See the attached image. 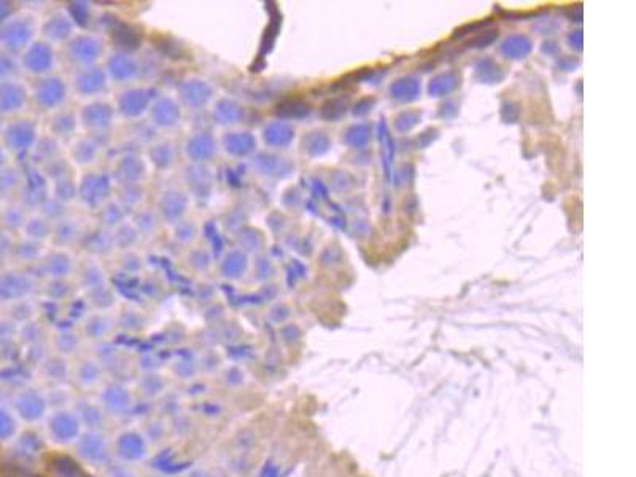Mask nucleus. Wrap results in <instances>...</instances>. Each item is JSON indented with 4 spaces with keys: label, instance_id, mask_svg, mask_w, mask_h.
Returning <instances> with one entry per match:
<instances>
[{
    "label": "nucleus",
    "instance_id": "1",
    "mask_svg": "<svg viewBox=\"0 0 636 477\" xmlns=\"http://www.w3.org/2000/svg\"><path fill=\"white\" fill-rule=\"evenodd\" d=\"M103 50H106V45H103V40L99 35L82 32L75 34L67 42L64 46V56L70 64L77 65L78 69H83V67L94 65L96 61L103 54Z\"/></svg>",
    "mask_w": 636,
    "mask_h": 477
},
{
    "label": "nucleus",
    "instance_id": "2",
    "mask_svg": "<svg viewBox=\"0 0 636 477\" xmlns=\"http://www.w3.org/2000/svg\"><path fill=\"white\" fill-rule=\"evenodd\" d=\"M108 83L107 73L101 67H83L73 73L70 91L87 101L101 99L102 94H106L108 89Z\"/></svg>",
    "mask_w": 636,
    "mask_h": 477
},
{
    "label": "nucleus",
    "instance_id": "3",
    "mask_svg": "<svg viewBox=\"0 0 636 477\" xmlns=\"http://www.w3.org/2000/svg\"><path fill=\"white\" fill-rule=\"evenodd\" d=\"M78 125L87 129L91 136L110 129L115 118V107L103 99H93L83 103L77 113Z\"/></svg>",
    "mask_w": 636,
    "mask_h": 477
},
{
    "label": "nucleus",
    "instance_id": "4",
    "mask_svg": "<svg viewBox=\"0 0 636 477\" xmlns=\"http://www.w3.org/2000/svg\"><path fill=\"white\" fill-rule=\"evenodd\" d=\"M112 194V183L110 177L101 172H88L77 183V198H80L83 205L91 209H99L110 201Z\"/></svg>",
    "mask_w": 636,
    "mask_h": 477
},
{
    "label": "nucleus",
    "instance_id": "5",
    "mask_svg": "<svg viewBox=\"0 0 636 477\" xmlns=\"http://www.w3.org/2000/svg\"><path fill=\"white\" fill-rule=\"evenodd\" d=\"M70 87L65 80L59 75H46L35 84L34 99L37 106L44 110L63 108V103L67 101Z\"/></svg>",
    "mask_w": 636,
    "mask_h": 477
},
{
    "label": "nucleus",
    "instance_id": "6",
    "mask_svg": "<svg viewBox=\"0 0 636 477\" xmlns=\"http://www.w3.org/2000/svg\"><path fill=\"white\" fill-rule=\"evenodd\" d=\"M151 91L145 87H131L116 96V112L127 120H136L148 113Z\"/></svg>",
    "mask_w": 636,
    "mask_h": 477
},
{
    "label": "nucleus",
    "instance_id": "7",
    "mask_svg": "<svg viewBox=\"0 0 636 477\" xmlns=\"http://www.w3.org/2000/svg\"><path fill=\"white\" fill-rule=\"evenodd\" d=\"M77 24L72 20L69 11L58 10L48 16V20L42 26V34L45 37V42L50 45L67 44L77 32Z\"/></svg>",
    "mask_w": 636,
    "mask_h": 477
},
{
    "label": "nucleus",
    "instance_id": "8",
    "mask_svg": "<svg viewBox=\"0 0 636 477\" xmlns=\"http://www.w3.org/2000/svg\"><path fill=\"white\" fill-rule=\"evenodd\" d=\"M213 88L203 78H188L179 87V99L191 110L205 107L212 101Z\"/></svg>",
    "mask_w": 636,
    "mask_h": 477
},
{
    "label": "nucleus",
    "instance_id": "9",
    "mask_svg": "<svg viewBox=\"0 0 636 477\" xmlns=\"http://www.w3.org/2000/svg\"><path fill=\"white\" fill-rule=\"evenodd\" d=\"M106 73L108 77V82L129 83L140 73V63L137 58L131 56L126 51L113 53L107 59Z\"/></svg>",
    "mask_w": 636,
    "mask_h": 477
},
{
    "label": "nucleus",
    "instance_id": "10",
    "mask_svg": "<svg viewBox=\"0 0 636 477\" xmlns=\"http://www.w3.org/2000/svg\"><path fill=\"white\" fill-rule=\"evenodd\" d=\"M24 64H26L27 70L35 73V75H46L56 67V51H54L53 45L46 44V42H37V44L30 45Z\"/></svg>",
    "mask_w": 636,
    "mask_h": 477
},
{
    "label": "nucleus",
    "instance_id": "11",
    "mask_svg": "<svg viewBox=\"0 0 636 477\" xmlns=\"http://www.w3.org/2000/svg\"><path fill=\"white\" fill-rule=\"evenodd\" d=\"M158 215L164 222L177 224L188 210V196L180 189H167L161 194L158 204Z\"/></svg>",
    "mask_w": 636,
    "mask_h": 477
},
{
    "label": "nucleus",
    "instance_id": "12",
    "mask_svg": "<svg viewBox=\"0 0 636 477\" xmlns=\"http://www.w3.org/2000/svg\"><path fill=\"white\" fill-rule=\"evenodd\" d=\"M115 179L120 182V185H131V183H140L146 175V163L137 155H125L121 156L115 164Z\"/></svg>",
    "mask_w": 636,
    "mask_h": 477
},
{
    "label": "nucleus",
    "instance_id": "13",
    "mask_svg": "<svg viewBox=\"0 0 636 477\" xmlns=\"http://www.w3.org/2000/svg\"><path fill=\"white\" fill-rule=\"evenodd\" d=\"M150 123L155 125L159 129H169L180 121V106L170 97H161L156 102L151 103L148 110Z\"/></svg>",
    "mask_w": 636,
    "mask_h": 477
},
{
    "label": "nucleus",
    "instance_id": "14",
    "mask_svg": "<svg viewBox=\"0 0 636 477\" xmlns=\"http://www.w3.org/2000/svg\"><path fill=\"white\" fill-rule=\"evenodd\" d=\"M215 153L217 144L209 132H194L185 142V155L194 164L207 163Z\"/></svg>",
    "mask_w": 636,
    "mask_h": 477
},
{
    "label": "nucleus",
    "instance_id": "15",
    "mask_svg": "<svg viewBox=\"0 0 636 477\" xmlns=\"http://www.w3.org/2000/svg\"><path fill=\"white\" fill-rule=\"evenodd\" d=\"M51 236H53L54 246H56L58 248L67 250L70 246H73V243L82 241L84 232H83L82 223H80L77 218L63 217L61 220H58V222H54Z\"/></svg>",
    "mask_w": 636,
    "mask_h": 477
},
{
    "label": "nucleus",
    "instance_id": "16",
    "mask_svg": "<svg viewBox=\"0 0 636 477\" xmlns=\"http://www.w3.org/2000/svg\"><path fill=\"white\" fill-rule=\"evenodd\" d=\"M99 151H101L99 140L91 136V134L84 137H77L73 139L69 148L70 163L75 164L78 167L89 166V164H93L96 161V158L99 156Z\"/></svg>",
    "mask_w": 636,
    "mask_h": 477
},
{
    "label": "nucleus",
    "instance_id": "17",
    "mask_svg": "<svg viewBox=\"0 0 636 477\" xmlns=\"http://www.w3.org/2000/svg\"><path fill=\"white\" fill-rule=\"evenodd\" d=\"M222 146L226 151V155L241 159L253 151L255 139L252 136V132L228 131L222 137Z\"/></svg>",
    "mask_w": 636,
    "mask_h": 477
},
{
    "label": "nucleus",
    "instance_id": "18",
    "mask_svg": "<svg viewBox=\"0 0 636 477\" xmlns=\"http://www.w3.org/2000/svg\"><path fill=\"white\" fill-rule=\"evenodd\" d=\"M34 30H35V26L32 24V21H29L24 18V20L11 23L10 26L4 29L2 40L7 44V46L13 48V50H18V48H23L29 44V40L32 39Z\"/></svg>",
    "mask_w": 636,
    "mask_h": 477
},
{
    "label": "nucleus",
    "instance_id": "19",
    "mask_svg": "<svg viewBox=\"0 0 636 477\" xmlns=\"http://www.w3.org/2000/svg\"><path fill=\"white\" fill-rule=\"evenodd\" d=\"M243 110L241 103H237L232 99H220L213 103L212 116L215 120V123L220 126H236L242 121Z\"/></svg>",
    "mask_w": 636,
    "mask_h": 477
},
{
    "label": "nucleus",
    "instance_id": "20",
    "mask_svg": "<svg viewBox=\"0 0 636 477\" xmlns=\"http://www.w3.org/2000/svg\"><path fill=\"white\" fill-rule=\"evenodd\" d=\"M78 118L77 113H72L69 110L59 108L54 112L51 123H50V136L54 137L56 140H63V139H70L75 134L77 127H78Z\"/></svg>",
    "mask_w": 636,
    "mask_h": 477
},
{
    "label": "nucleus",
    "instance_id": "21",
    "mask_svg": "<svg viewBox=\"0 0 636 477\" xmlns=\"http://www.w3.org/2000/svg\"><path fill=\"white\" fill-rule=\"evenodd\" d=\"M72 256L67 253V250L56 248L53 253L45 256L44 267L48 275H51L53 279H64L72 272L73 262Z\"/></svg>",
    "mask_w": 636,
    "mask_h": 477
},
{
    "label": "nucleus",
    "instance_id": "22",
    "mask_svg": "<svg viewBox=\"0 0 636 477\" xmlns=\"http://www.w3.org/2000/svg\"><path fill=\"white\" fill-rule=\"evenodd\" d=\"M148 163L158 170H167L175 163V148L170 142H158L150 146Z\"/></svg>",
    "mask_w": 636,
    "mask_h": 477
},
{
    "label": "nucleus",
    "instance_id": "23",
    "mask_svg": "<svg viewBox=\"0 0 636 477\" xmlns=\"http://www.w3.org/2000/svg\"><path fill=\"white\" fill-rule=\"evenodd\" d=\"M220 269H222L223 277L226 279L229 280L241 279L247 269V256L242 252V248L229 250V252L223 256L222 267Z\"/></svg>",
    "mask_w": 636,
    "mask_h": 477
},
{
    "label": "nucleus",
    "instance_id": "24",
    "mask_svg": "<svg viewBox=\"0 0 636 477\" xmlns=\"http://www.w3.org/2000/svg\"><path fill=\"white\" fill-rule=\"evenodd\" d=\"M83 243H87L88 252L96 256L107 255L108 252H112V247H115L112 231L106 229V228L94 231V232H89V234H84Z\"/></svg>",
    "mask_w": 636,
    "mask_h": 477
},
{
    "label": "nucleus",
    "instance_id": "25",
    "mask_svg": "<svg viewBox=\"0 0 636 477\" xmlns=\"http://www.w3.org/2000/svg\"><path fill=\"white\" fill-rule=\"evenodd\" d=\"M145 189L142 183H131V185H121L116 193L115 201L126 210H136L142 204Z\"/></svg>",
    "mask_w": 636,
    "mask_h": 477
},
{
    "label": "nucleus",
    "instance_id": "26",
    "mask_svg": "<svg viewBox=\"0 0 636 477\" xmlns=\"http://www.w3.org/2000/svg\"><path fill=\"white\" fill-rule=\"evenodd\" d=\"M77 198V182L72 179L70 174L61 175L53 179V199L58 204L64 205L72 203Z\"/></svg>",
    "mask_w": 636,
    "mask_h": 477
},
{
    "label": "nucleus",
    "instance_id": "27",
    "mask_svg": "<svg viewBox=\"0 0 636 477\" xmlns=\"http://www.w3.org/2000/svg\"><path fill=\"white\" fill-rule=\"evenodd\" d=\"M99 220L102 228L106 229H115L116 226H120L125 222V209L121 207L116 201H107L106 204L99 207Z\"/></svg>",
    "mask_w": 636,
    "mask_h": 477
},
{
    "label": "nucleus",
    "instance_id": "28",
    "mask_svg": "<svg viewBox=\"0 0 636 477\" xmlns=\"http://www.w3.org/2000/svg\"><path fill=\"white\" fill-rule=\"evenodd\" d=\"M34 142H35L34 125L23 121V123L16 125L13 129L10 131V144L13 145L11 148L24 150V148H29V145H32Z\"/></svg>",
    "mask_w": 636,
    "mask_h": 477
},
{
    "label": "nucleus",
    "instance_id": "29",
    "mask_svg": "<svg viewBox=\"0 0 636 477\" xmlns=\"http://www.w3.org/2000/svg\"><path fill=\"white\" fill-rule=\"evenodd\" d=\"M112 236L115 247H118L121 250H129L134 243H136L140 234L132 223L123 222L120 226H116L115 229H112Z\"/></svg>",
    "mask_w": 636,
    "mask_h": 477
},
{
    "label": "nucleus",
    "instance_id": "30",
    "mask_svg": "<svg viewBox=\"0 0 636 477\" xmlns=\"http://www.w3.org/2000/svg\"><path fill=\"white\" fill-rule=\"evenodd\" d=\"M159 215L156 212H153L151 209H142V210H137V213H136V218H134V222H132V224L136 226V229H137V232L139 234H148V236H151L153 232H155L156 229H158V224H159Z\"/></svg>",
    "mask_w": 636,
    "mask_h": 477
},
{
    "label": "nucleus",
    "instance_id": "31",
    "mask_svg": "<svg viewBox=\"0 0 636 477\" xmlns=\"http://www.w3.org/2000/svg\"><path fill=\"white\" fill-rule=\"evenodd\" d=\"M82 284L88 288H99L103 284V271L99 262H87L82 269Z\"/></svg>",
    "mask_w": 636,
    "mask_h": 477
},
{
    "label": "nucleus",
    "instance_id": "32",
    "mask_svg": "<svg viewBox=\"0 0 636 477\" xmlns=\"http://www.w3.org/2000/svg\"><path fill=\"white\" fill-rule=\"evenodd\" d=\"M5 97H0V107L2 110H18V107H21L24 101H26V94H24L23 88L20 87H7V89L2 93Z\"/></svg>",
    "mask_w": 636,
    "mask_h": 477
},
{
    "label": "nucleus",
    "instance_id": "33",
    "mask_svg": "<svg viewBox=\"0 0 636 477\" xmlns=\"http://www.w3.org/2000/svg\"><path fill=\"white\" fill-rule=\"evenodd\" d=\"M29 228H30L29 237L37 238V241H42V238L48 237L53 232V224L50 223V220H46V217L32 220V222L29 223Z\"/></svg>",
    "mask_w": 636,
    "mask_h": 477
},
{
    "label": "nucleus",
    "instance_id": "34",
    "mask_svg": "<svg viewBox=\"0 0 636 477\" xmlns=\"http://www.w3.org/2000/svg\"><path fill=\"white\" fill-rule=\"evenodd\" d=\"M175 237L182 242L193 241V238L196 237V226L193 224V222L182 220V222L177 223L175 224Z\"/></svg>",
    "mask_w": 636,
    "mask_h": 477
}]
</instances>
